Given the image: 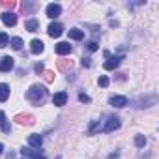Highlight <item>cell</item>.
I'll list each match as a JSON object with an SVG mask.
<instances>
[{
  "label": "cell",
  "mask_w": 159,
  "mask_h": 159,
  "mask_svg": "<svg viewBox=\"0 0 159 159\" xmlns=\"http://www.w3.org/2000/svg\"><path fill=\"white\" fill-rule=\"evenodd\" d=\"M118 127H120V120H118L116 116H111V118H107V125L103 127V131L111 133V131H114V129H118Z\"/></svg>",
  "instance_id": "obj_4"
},
{
  "label": "cell",
  "mask_w": 159,
  "mask_h": 159,
  "mask_svg": "<svg viewBox=\"0 0 159 159\" xmlns=\"http://www.w3.org/2000/svg\"><path fill=\"white\" fill-rule=\"evenodd\" d=\"M73 67V62L71 60H58V69L60 71H67Z\"/></svg>",
  "instance_id": "obj_17"
},
{
  "label": "cell",
  "mask_w": 159,
  "mask_h": 159,
  "mask_svg": "<svg viewBox=\"0 0 159 159\" xmlns=\"http://www.w3.org/2000/svg\"><path fill=\"white\" fill-rule=\"evenodd\" d=\"M88 49L90 51H98V41H90L88 43Z\"/></svg>",
  "instance_id": "obj_27"
},
{
  "label": "cell",
  "mask_w": 159,
  "mask_h": 159,
  "mask_svg": "<svg viewBox=\"0 0 159 159\" xmlns=\"http://www.w3.org/2000/svg\"><path fill=\"white\" fill-rule=\"evenodd\" d=\"M135 144H137L139 148H142V146L146 144V139H144L142 135H139V137H135Z\"/></svg>",
  "instance_id": "obj_24"
},
{
  "label": "cell",
  "mask_w": 159,
  "mask_h": 159,
  "mask_svg": "<svg viewBox=\"0 0 159 159\" xmlns=\"http://www.w3.org/2000/svg\"><path fill=\"white\" fill-rule=\"evenodd\" d=\"M109 103H111L112 107H116V109H122V107L127 105V98H124V96H112V98L109 99Z\"/></svg>",
  "instance_id": "obj_3"
},
{
  "label": "cell",
  "mask_w": 159,
  "mask_h": 159,
  "mask_svg": "<svg viewBox=\"0 0 159 159\" xmlns=\"http://www.w3.org/2000/svg\"><path fill=\"white\" fill-rule=\"evenodd\" d=\"M69 38H71V39H83V38H84V32L79 30V28H71V30H69Z\"/></svg>",
  "instance_id": "obj_18"
},
{
  "label": "cell",
  "mask_w": 159,
  "mask_h": 159,
  "mask_svg": "<svg viewBox=\"0 0 159 159\" xmlns=\"http://www.w3.org/2000/svg\"><path fill=\"white\" fill-rule=\"evenodd\" d=\"M6 45H10V38L6 32H0V47H6Z\"/></svg>",
  "instance_id": "obj_22"
},
{
  "label": "cell",
  "mask_w": 159,
  "mask_h": 159,
  "mask_svg": "<svg viewBox=\"0 0 159 159\" xmlns=\"http://www.w3.org/2000/svg\"><path fill=\"white\" fill-rule=\"evenodd\" d=\"M79 99H81L83 103H88V101H90V98H88L86 94H81V96H79Z\"/></svg>",
  "instance_id": "obj_28"
},
{
  "label": "cell",
  "mask_w": 159,
  "mask_h": 159,
  "mask_svg": "<svg viewBox=\"0 0 159 159\" xmlns=\"http://www.w3.org/2000/svg\"><path fill=\"white\" fill-rule=\"evenodd\" d=\"M21 153H23L25 157H30V159H45L41 153H38L36 150H30V148H23V150H21Z\"/></svg>",
  "instance_id": "obj_11"
},
{
  "label": "cell",
  "mask_w": 159,
  "mask_h": 159,
  "mask_svg": "<svg viewBox=\"0 0 159 159\" xmlns=\"http://www.w3.org/2000/svg\"><path fill=\"white\" fill-rule=\"evenodd\" d=\"M10 45H11V49L21 51V47H23V39H21V38H13V39L10 41Z\"/></svg>",
  "instance_id": "obj_21"
},
{
  "label": "cell",
  "mask_w": 159,
  "mask_h": 159,
  "mask_svg": "<svg viewBox=\"0 0 159 159\" xmlns=\"http://www.w3.org/2000/svg\"><path fill=\"white\" fill-rule=\"evenodd\" d=\"M10 98V86L8 84H0V103H2V101H6Z\"/></svg>",
  "instance_id": "obj_15"
},
{
  "label": "cell",
  "mask_w": 159,
  "mask_h": 159,
  "mask_svg": "<svg viewBox=\"0 0 159 159\" xmlns=\"http://www.w3.org/2000/svg\"><path fill=\"white\" fill-rule=\"evenodd\" d=\"M25 26H26V30H28V32H38V30H39V23H38L36 19L26 21V25H25Z\"/></svg>",
  "instance_id": "obj_16"
},
{
  "label": "cell",
  "mask_w": 159,
  "mask_h": 159,
  "mask_svg": "<svg viewBox=\"0 0 159 159\" xmlns=\"http://www.w3.org/2000/svg\"><path fill=\"white\" fill-rule=\"evenodd\" d=\"M2 150H4V146H2V144H0V153H2Z\"/></svg>",
  "instance_id": "obj_30"
},
{
  "label": "cell",
  "mask_w": 159,
  "mask_h": 159,
  "mask_svg": "<svg viewBox=\"0 0 159 159\" xmlns=\"http://www.w3.org/2000/svg\"><path fill=\"white\" fill-rule=\"evenodd\" d=\"M25 159H26V157H25Z\"/></svg>",
  "instance_id": "obj_31"
},
{
  "label": "cell",
  "mask_w": 159,
  "mask_h": 159,
  "mask_svg": "<svg viewBox=\"0 0 159 159\" xmlns=\"http://www.w3.org/2000/svg\"><path fill=\"white\" fill-rule=\"evenodd\" d=\"M34 69H36V73H43V71H45L43 64H36V66H34Z\"/></svg>",
  "instance_id": "obj_26"
},
{
  "label": "cell",
  "mask_w": 159,
  "mask_h": 159,
  "mask_svg": "<svg viewBox=\"0 0 159 159\" xmlns=\"http://www.w3.org/2000/svg\"><path fill=\"white\" fill-rule=\"evenodd\" d=\"M28 142H30V146L39 148V146L43 144V137H41V135H30V137H28Z\"/></svg>",
  "instance_id": "obj_14"
},
{
  "label": "cell",
  "mask_w": 159,
  "mask_h": 159,
  "mask_svg": "<svg viewBox=\"0 0 159 159\" xmlns=\"http://www.w3.org/2000/svg\"><path fill=\"white\" fill-rule=\"evenodd\" d=\"M83 66L88 67V66H90V58H83Z\"/></svg>",
  "instance_id": "obj_29"
},
{
  "label": "cell",
  "mask_w": 159,
  "mask_h": 159,
  "mask_svg": "<svg viewBox=\"0 0 159 159\" xmlns=\"http://www.w3.org/2000/svg\"><path fill=\"white\" fill-rule=\"evenodd\" d=\"M13 69V58L11 56H4L0 60V71H10Z\"/></svg>",
  "instance_id": "obj_8"
},
{
  "label": "cell",
  "mask_w": 159,
  "mask_h": 159,
  "mask_svg": "<svg viewBox=\"0 0 159 159\" xmlns=\"http://www.w3.org/2000/svg\"><path fill=\"white\" fill-rule=\"evenodd\" d=\"M56 52H58L60 56H64V54H69V52H71V45H69L67 41H60V43L56 45Z\"/></svg>",
  "instance_id": "obj_10"
},
{
  "label": "cell",
  "mask_w": 159,
  "mask_h": 159,
  "mask_svg": "<svg viewBox=\"0 0 159 159\" xmlns=\"http://www.w3.org/2000/svg\"><path fill=\"white\" fill-rule=\"evenodd\" d=\"M43 79H45V83H52L54 81V73L52 71H43Z\"/></svg>",
  "instance_id": "obj_23"
},
{
  "label": "cell",
  "mask_w": 159,
  "mask_h": 159,
  "mask_svg": "<svg viewBox=\"0 0 159 159\" xmlns=\"http://www.w3.org/2000/svg\"><path fill=\"white\" fill-rule=\"evenodd\" d=\"M47 32H49V36H51V38H60V36H62V32H64V26H62L60 23H51V25H49V28H47Z\"/></svg>",
  "instance_id": "obj_2"
},
{
  "label": "cell",
  "mask_w": 159,
  "mask_h": 159,
  "mask_svg": "<svg viewBox=\"0 0 159 159\" xmlns=\"http://www.w3.org/2000/svg\"><path fill=\"white\" fill-rule=\"evenodd\" d=\"M60 13H62V8H60L58 4H49V6H47V17L56 19Z\"/></svg>",
  "instance_id": "obj_6"
},
{
  "label": "cell",
  "mask_w": 159,
  "mask_h": 159,
  "mask_svg": "<svg viewBox=\"0 0 159 159\" xmlns=\"http://www.w3.org/2000/svg\"><path fill=\"white\" fill-rule=\"evenodd\" d=\"M66 101H67V94H66V92H58V94H54V96H52V103H54L56 107L66 105Z\"/></svg>",
  "instance_id": "obj_9"
},
{
  "label": "cell",
  "mask_w": 159,
  "mask_h": 159,
  "mask_svg": "<svg viewBox=\"0 0 159 159\" xmlns=\"http://www.w3.org/2000/svg\"><path fill=\"white\" fill-rule=\"evenodd\" d=\"M0 127H2V131L4 133H10V125L6 124V114L0 111Z\"/></svg>",
  "instance_id": "obj_20"
},
{
  "label": "cell",
  "mask_w": 159,
  "mask_h": 159,
  "mask_svg": "<svg viewBox=\"0 0 159 159\" xmlns=\"http://www.w3.org/2000/svg\"><path fill=\"white\" fill-rule=\"evenodd\" d=\"M15 120H17V124H21V125H32L36 118H34L32 114H17Z\"/></svg>",
  "instance_id": "obj_5"
},
{
  "label": "cell",
  "mask_w": 159,
  "mask_h": 159,
  "mask_svg": "<svg viewBox=\"0 0 159 159\" xmlns=\"http://www.w3.org/2000/svg\"><path fill=\"white\" fill-rule=\"evenodd\" d=\"M120 60H122V56H114V58H109L103 66H105V69H116L120 66Z\"/></svg>",
  "instance_id": "obj_13"
},
{
  "label": "cell",
  "mask_w": 159,
  "mask_h": 159,
  "mask_svg": "<svg viewBox=\"0 0 159 159\" xmlns=\"http://www.w3.org/2000/svg\"><path fill=\"white\" fill-rule=\"evenodd\" d=\"M45 96H47V88H45V86H41V84H34V86H30V88H28V92H26V98H28L30 101H34V103L43 101V99H45Z\"/></svg>",
  "instance_id": "obj_1"
},
{
  "label": "cell",
  "mask_w": 159,
  "mask_h": 159,
  "mask_svg": "<svg viewBox=\"0 0 159 159\" xmlns=\"http://www.w3.org/2000/svg\"><path fill=\"white\" fill-rule=\"evenodd\" d=\"M99 86H103V88H105V86H109V79H107L105 75H103V77H99Z\"/></svg>",
  "instance_id": "obj_25"
},
{
  "label": "cell",
  "mask_w": 159,
  "mask_h": 159,
  "mask_svg": "<svg viewBox=\"0 0 159 159\" xmlns=\"http://www.w3.org/2000/svg\"><path fill=\"white\" fill-rule=\"evenodd\" d=\"M30 51H32L34 54L43 52V41H41V39H32V43H30Z\"/></svg>",
  "instance_id": "obj_12"
},
{
  "label": "cell",
  "mask_w": 159,
  "mask_h": 159,
  "mask_svg": "<svg viewBox=\"0 0 159 159\" xmlns=\"http://www.w3.org/2000/svg\"><path fill=\"white\" fill-rule=\"evenodd\" d=\"M0 6H2L4 10H13L15 6H17V2H15V0H2V2H0Z\"/></svg>",
  "instance_id": "obj_19"
},
{
  "label": "cell",
  "mask_w": 159,
  "mask_h": 159,
  "mask_svg": "<svg viewBox=\"0 0 159 159\" xmlns=\"http://www.w3.org/2000/svg\"><path fill=\"white\" fill-rule=\"evenodd\" d=\"M2 23H4L6 26H13V25L17 23V15L11 13V11H6V13H2Z\"/></svg>",
  "instance_id": "obj_7"
}]
</instances>
